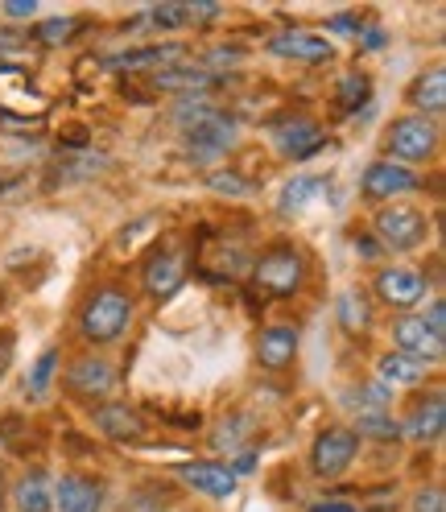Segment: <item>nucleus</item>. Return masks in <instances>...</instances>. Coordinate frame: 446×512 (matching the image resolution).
<instances>
[{"label": "nucleus", "mask_w": 446, "mask_h": 512, "mask_svg": "<svg viewBox=\"0 0 446 512\" xmlns=\"http://www.w3.org/2000/svg\"><path fill=\"white\" fill-rule=\"evenodd\" d=\"M133 314H137L133 294L124 290V285H116V281H104V285H95V290H87V298L79 302L75 327H79L83 343L112 347V343H120L124 335H129Z\"/></svg>", "instance_id": "obj_1"}, {"label": "nucleus", "mask_w": 446, "mask_h": 512, "mask_svg": "<svg viewBox=\"0 0 446 512\" xmlns=\"http://www.w3.org/2000/svg\"><path fill=\"white\" fill-rule=\"evenodd\" d=\"M306 273H310L306 256L294 244H273L252 261V285H257V294H265L273 302L294 298L306 285Z\"/></svg>", "instance_id": "obj_2"}, {"label": "nucleus", "mask_w": 446, "mask_h": 512, "mask_svg": "<svg viewBox=\"0 0 446 512\" xmlns=\"http://www.w3.org/2000/svg\"><path fill=\"white\" fill-rule=\"evenodd\" d=\"M438 124L426 120V116H393V124L385 128V153H389V162H401V166H422L430 162V157L438 153Z\"/></svg>", "instance_id": "obj_3"}, {"label": "nucleus", "mask_w": 446, "mask_h": 512, "mask_svg": "<svg viewBox=\"0 0 446 512\" xmlns=\"http://www.w3.org/2000/svg\"><path fill=\"white\" fill-rule=\"evenodd\" d=\"M372 232H376V240L385 244L389 252H418L430 240V219H426L422 207L389 203V207H376Z\"/></svg>", "instance_id": "obj_4"}, {"label": "nucleus", "mask_w": 446, "mask_h": 512, "mask_svg": "<svg viewBox=\"0 0 446 512\" xmlns=\"http://www.w3.org/2000/svg\"><path fill=\"white\" fill-rule=\"evenodd\" d=\"M372 294L380 306H389L393 314H418L430 298V281L418 269H405V265H385L372 281Z\"/></svg>", "instance_id": "obj_5"}, {"label": "nucleus", "mask_w": 446, "mask_h": 512, "mask_svg": "<svg viewBox=\"0 0 446 512\" xmlns=\"http://www.w3.org/2000/svg\"><path fill=\"white\" fill-rule=\"evenodd\" d=\"M356 455H360V438L352 434V426H327L310 442V471L318 479H339L352 471Z\"/></svg>", "instance_id": "obj_6"}, {"label": "nucleus", "mask_w": 446, "mask_h": 512, "mask_svg": "<svg viewBox=\"0 0 446 512\" xmlns=\"http://www.w3.org/2000/svg\"><path fill=\"white\" fill-rule=\"evenodd\" d=\"M418 186H422V178L413 174L409 166L389 162V157H376V162L364 170V178H360V195H364L372 207H389V203L413 195Z\"/></svg>", "instance_id": "obj_7"}, {"label": "nucleus", "mask_w": 446, "mask_h": 512, "mask_svg": "<svg viewBox=\"0 0 446 512\" xmlns=\"http://www.w3.org/2000/svg\"><path fill=\"white\" fill-rule=\"evenodd\" d=\"M62 384H67L71 397L100 405V401H108L116 393L120 376H116L112 360H104V356H79V360L67 364V372H62Z\"/></svg>", "instance_id": "obj_8"}, {"label": "nucleus", "mask_w": 446, "mask_h": 512, "mask_svg": "<svg viewBox=\"0 0 446 512\" xmlns=\"http://www.w3.org/2000/svg\"><path fill=\"white\" fill-rule=\"evenodd\" d=\"M389 335H393V351L422 360V364H438L446 356V339L422 323V314H393Z\"/></svg>", "instance_id": "obj_9"}, {"label": "nucleus", "mask_w": 446, "mask_h": 512, "mask_svg": "<svg viewBox=\"0 0 446 512\" xmlns=\"http://www.w3.org/2000/svg\"><path fill=\"white\" fill-rule=\"evenodd\" d=\"M108 484L83 471H62L54 479V512H104Z\"/></svg>", "instance_id": "obj_10"}, {"label": "nucleus", "mask_w": 446, "mask_h": 512, "mask_svg": "<svg viewBox=\"0 0 446 512\" xmlns=\"http://www.w3.org/2000/svg\"><path fill=\"white\" fill-rule=\"evenodd\" d=\"M174 475L182 479L190 492H199V496H207V500H228V496H236V484H240L236 471H232L228 463H219V459H190V463H178Z\"/></svg>", "instance_id": "obj_11"}, {"label": "nucleus", "mask_w": 446, "mask_h": 512, "mask_svg": "<svg viewBox=\"0 0 446 512\" xmlns=\"http://www.w3.org/2000/svg\"><path fill=\"white\" fill-rule=\"evenodd\" d=\"M141 281H145V294H149L153 302L174 298V294L182 290V281H186V252H182V248H170V244L157 248L149 261H145Z\"/></svg>", "instance_id": "obj_12"}, {"label": "nucleus", "mask_w": 446, "mask_h": 512, "mask_svg": "<svg viewBox=\"0 0 446 512\" xmlns=\"http://www.w3.org/2000/svg\"><path fill=\"white\" fill-rule=\"evenodd\" d=\"M182 137H186V149L195 157H203V162H215V157H223L240 141L236 137V120L228 112H215V116H207L199 124H190Z\"/></svg>", "instance_id": "obj_13"}, {"label": "nucleus", "mask_w": 446, "mask_h": 512, "mask_svg": "<svg viewBox=\"0 0 446 512\" xmlns=\"http://www.w3.org/2000/svg\"><path fill=\"white\" fill-rule=\"evenodd\" d=\"M442 430H446V401H442V393H438V389H430V393H422L418 401L409 405L405 422H401V438L430 446V442H438V438H442Z\"/></svg>", "instance_id": "obj_14"}, {"label": "nucleus", "mask_w": 446, "mask_h": 512, "mask_svg": "<svg viewBox=\"0 0 446 512\" xmlns=\"http://www.w3.org/2000/svg\"><path fill=\"white\" fill-rule=\"evenodd\" d=\"M273 145L281 157H290V162H306V157H314L318 149L327 145V133L323 124L310 120V116H294L285 120L281 128H273Z\"/></svg>", "instance_id": "obj_15"}, {"label": "nucleus", "mask_w": 446, "mask_h": 512, "mask_svg": "<svg viewBox=\"0 0 446 512\" xmlns=\"http://www.w3.org/2000/svg\"><path fill=\"white\" fill-rule=\"evenodd\" d=\"M91 422L104 438H116V442H137L145 438V418L129 405V401H100L91 409Z\"/></svg>", "instance_id": "obj_16"}, {"label": "nucleus", "mask_w": 446, "mask_h": 512, "mask_svg": "<svg viewBox=\"0 0 446 512\" xmlns=\"http://www.w3.org/2000/svg\"><path fill=\"white\" fill-rule=\"evenodd\" d=\"M269 50H273L277 58L306 62V67H314V62H331V58H335L331 38L310 34V29H285V34H273V38H269Z\"/></svg>", "instance_id": "obj_17"}, {"label": "nucleus", "mask_w": 446, "mask_h": 512, "mask_svg": "<svg viewBox=\"0 0 446 512\" xmlns=\"http://www.w3.org/2000/svg\"><path fill=\"white\" fill-rule=\"evenodd\" d=\"M298 343H302V335H298L294 323H273V327H265L261 339H257V360H261V368L285 372V368L298 360Z\"/></svg>", "instance_id": "obj_18"}, {"label": "nucleus", "mask_w": 446, "mask_h": 512, "mask_svg": "<svg viewBox=\"0 0 446 512\" xmlns=\"http://www.w3.org/2000/svg\"><path fill=\"white\" fill-rule=\"evenodd\" d=\"M405 100H409V112H413V116L438 120L442 108H446V67H430V71H422L418 79L409 83Z\"/></svg>", "instance_id": "obj_19"}, {"label": "nucleus", "mask_w": 446, "mask_h": 512, "mask_svg": "<svg viewBox=\"0 0 446 512\" xmlns=\"http://www.w3.org/2000/svg\"><path fill=\"white\" fill-rule=\"evenodd\" d=\"M223 79L211 71V67H166L153 75V87L157 91H170V95H182V100H195V95L219 87Z\"/></svg>", "instance_id": "obj_20"}, {"label": "nucleus", "mask_w": 446, "mask_h": 512, "mask_svg": "<svg viewBox=\"0 0 446 512\" xmlns=\"http://www.w3.org/2000/svg\"><path fill=\"white\" fill-rule=\"evenodd\" d=\"M376 372H380V384L393 393V389H413V384H422L430 364L413 360V356H401V351H385V356L376 360Z\"/></svg>", "instance_id": "obj_21"}, {"label": "nucleus", "mask_w": 446, "mask_h": 512, "mask_svg": "<svg viewBox=\"0 0 446 512\" xmlns=\"http://www.w3.org/2000/svg\"><path fill=\"white\" fill-rule=\"evenodd\" d=\"M182 58H186V46H182V42H166V46L124 50V54L112 58V67H116V71H137V67H157V71H166V67H178Z\"/></svg>", "instance_id": "obj_22"}, {"label": "nucleus", "mask_w": 446, "mask_h": 512, "mask_svg": "<svg viewBox=\"0 0 446 512\" xmlns=\"http://www.w3.org/2000/svg\"><path fill=\"white\" fill-rule=\"evenodd\" d=\"M13 508L17 512H54V484L46 471H25L13 488Z\"/></svg>", "instance_id": "obj_23"}, {"label": "nucleus", "mask_w": 446, "mask_h": 512, "mask_svg": "<svg viewBox=\"0 0 446 512\" xmlns=\"http://www.w3.org/2000/svg\"><path fill=\"white\" fill-rule=\"evenodd\" d=\"M335 318L347 335H368L372 331V302L360 290H343L335 302Z\"/></svg>", "instance_id": "obj_24"}, {"label": "nucleus", "mask_w": 446, "mask_h": 512, "mask_svg": "<svg viewBox=\"0 0 446 512\" xmlns=\"http://www.w3.org/2000/svg\"><path fill=\"white\" fill-rule=\"evenodd\" d=\"M318 199H327V182L323 178H310V174H298L290 186L281 190V215H298V211H306L310 203H318Z\"/></svg>", "instance_id": "obj_25"}, {"label": "nucleus", "mask_w": 446, "mask_h": 512, "mask_svg": "<svg viewBox=\"0 0 446 512\" xmlns=\"http://www.w3.org/2000/svg\"><path fill=\"white\" fill-rule=\"evenodd\" d=\"M219 17L215 5H162V9H153L145 21L157 25V29H186V25H199V21H211Z\"/></svg>", "instance_id": "obj_26"}, {"label": "nucleus", "mask_w": 446, "mask_h": 512, "mask_svg": "<svg viewBox=\"0 0 446 512\" xmlns=\"http://www.w3.org/2000/svg\"><path fill=\"white\" fill-rule=\"evenodd\" d=\"M339 405L347 409H356V418H364V413H385L389 409V389L385 384H356V389H343Z\"/></svg>", "instance_id": "obj_27"}, {"label": "nucleus", "mask_w": 446, "mask_h": 512, "mask_svg": "<svg viewBox=\"0 0 446 512\" xmlns=\"http://www.w3.org/2000/svg\"><path fill=\"white\" fill-rule=\"evenodd\" d=\"M352 434L356 438H376V442H401V422L389 418V413H364V418H356Z\"/></svg>", "instance_id": "obj_28"}, {"label": "nucleus", "mask_w": 446, "mask_h": 512, "mask_svg": "<svg viewBox=\"0 0 446 512\" xmlns=\"http://www.w3.org/2000/svg\"><path fill=\"white\" fill-rule=\"evenodd\" d=\"M170 488H162V484H141L129 500L120 504V512H166L170 508Z\"/></svg>", "instance_id": "obj_29"}, {"label": "nucleus", "mask_w": 446, "mask_h": 512, "mask_svg": "<svg viewBox=\"0 0 446 512\" xmlns=\"http://www.w3.org/2000/svg\"><path fill=\"white\" fill-rule=\"evenodd\" d=\"M54 372H58V351H54V347H46L42 356H38V364H34V372H29V384H25V389L34 393V397H46Z\"/></svg>", "instance_id": "obj_30"}, {"label": "nucleus", "mask_w": 446, "mask_h": 512, "mask_svg": "<svg viewBox=\"0 0 446 512\" xmlns=\"http://www.w3.org/2000/svg\"><path fill=\"white\" fill-rule=\"evenodd\" d=\"M248 426H252V418H244V413H236L232 422H223V434H215V442H219V446H228V451H236V446H240V442L252 434Z\"/></svg>", "instance_id": "obj_31"}, {"label": "nucleus", "mask_w": 446, "mask_h": 512, "mask_svg": "<svg viewBox=\"0 0 446 512\" xmlns=\"http://www.w3.org/2000/svg\"><path fill=\"white\" fill-rule=\"evenodd\" d=\"M409 508H413V512H446V496H442L438 484H430V488H418V492H413Z\"/></svg>", "instance_id": "obj_32"}, {"label": "nucleus", "mask_w": 446, "mask_h": 512, "mask_svg": "<svg viewBox=\"0 0 446 512\" xmlns=\"http://www.w3.org/2000/svg\"><path fill=\"white\" fill-rule=\"evenodd\" d=\"M71 29H75V21H71V17H54V21H42V25L34 29V34H38L42 42H50V46H54V42H67V38H71Z\"/></svg>", "instance_id": "obj_33"}, {"label": "nucleus", "mask_w": 446, "mask_h": 512, "mask_svg": "<svg viewBox=\"0 0 446 512\" xmlns=\"http://www.w3.org/2000/svg\"><path fill=\"white\" fill-rule=\"evenodd\" d=\"M211 186H215V190H223V195H248V182H244V178H236L232 170H228V174H223V170H219V174H211Z\"/></svg>", "instance_id": "obj_34"}, {"label": "nucleus", "mask_w": 446, "mask_h": 512, "mask_svg": "<svg viewBox=\"0 0 446 512\" xmlns=\"http://www.w3.org/2000/svg\"><path fill=\"white\" fill-rule=\"evenodd\" d=\"M364 95H368V79H364V75H352V79L343 83V104H347V108L364 104Z\"/></svg>", "instance_id": "obj_35"}, {"label": "nucleus", "mask_w": 446, "mask_h": 512, "mask_svg": "<svg viewBox=\"0 0 446 512\" xmlns=\"http://www.w3.org/2000/svg\"><path fill=\"white\" fill-rule=\"evenodd\" d=\"M310 512H356L352 504H339V500H323V504H310Z\"/></svg>", "instance_id": "obj_36"}, {"label": "nucleus", "mask_w": 446, "mask_h": 512, "mask_svg": "<svg viewBox=\"0 0 446 512\" xmlns=\"http://www.w3.org/2000/svg\"><path fill=\"white\" fill-rule=\"evenodd\" d=\"M5 13H9V17H38V5L29 0V5H9Z\"/></svg>", "instance_id": "obj_37"}, {"label": "nucleus", "mask_w": 446, "mask_h": 512, "mask_svg": "<svg viewBox=\"0 0 446 512\" xmlns=\"http://www.w3.org/2000/svg\"><path fill=\"white\" fill-rule=\"evenodd\" d=\"M0 512H5V471H0Z\"/></svg>", "instance_id": "obj_38"}]
</instances>
